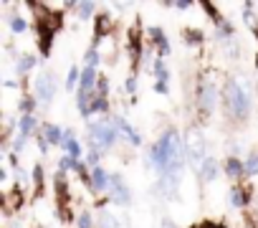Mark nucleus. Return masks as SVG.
I'll return each mask as SVG.
<instances>
[{"mask_svg": "<svg viewBox=\"0 0 258 228\" xmlns=\"http://www.w3.org/2000/svg\"><path fill=\"white\" fill-rule=\"evenodd\" d=\"M185 160H187V152H185V140L182 135L170 127L160 135V140L150 147V155H147V165L162 178V175H177L182 173L185 167Z\"/></svg>", "mask_w": 258, "mask_h": 228, "instance_id": "obj_1", "label": "nucleus"}, {"mask_svg": "<svg viewBox=\"0 0 258 228\" xmlns=\"http://www.w3.org/2000/svg\"><path fill=\"white\" fill-rule=\"evenodd\" d=\"M250 89L245 81H238V79H228L225 86H223V111L225 117L235 125H245L248 117H250Z\"/></svg>", "mask_w": 258, "mask_h": 228, "instance_id": "obj_2", "label": "nucleus"}, {"mask_svg": "<svg viewBox=\"0 0 258 228\" xmlns=\"http://www.w3.org/2000/svg\"><path fill=\"white\" fill-rule=\"evenodd\" d=\"M89 140H91V150H111L119 140V130H116V122L101 117V120H94L89 122Z\"/></svg>", "mask_w": 258, "mask_h": 228, "instance_id": "obj_3", "label": "nucleus"}, {"mask_svg": "<svg viewBox=\"0 0 258 228\" xmlns=\"http://www.w3.org/2000/svg\"><path fill=\"white\" fill-rule=\"evenodd\" d=\"M205 135H203V130H198V127H192V130H187V135H185V152H187V160H190V165L200 173V167H203V162L208 160V155H205Z\"/></svg>", "mask_w": 258, "mask_h": 228, "instance_id": "obj_4", "label": "nucleus"}, {"mask_svg": "<svg viewBox=\"0 0 258 228\" xmlns=\"http://www.w3.org/2000/svg\"><path fill=\"white\" fill-rule=\"evenodd\" d=\"M33 89H36V101H38L41 106H48V104L53 101V96H56V89H58L56 74H53V71H43V74L36 79Z\"/></svg>", "mask_w": 258, "mask_h": 228, "instance_id": "obj_5", "label": "nucleus"}, {"mask_svg": "<svg viewBox=\"0 0 258 228\" xmlns=\"http://www.w3.org/2000/svg\"><path fill=\"white\" fill-rule=\"evenodd\" d=\"M198 104H200V111L203 114H210L215 106H218V89L210 79H203L200 81V89H198Z\"/></svg>", "mask_w": 258, "mask_h": 228, "instance_id": "obj_6", "label": "nucleus"}, {"mask_svg": "<svg viewBox=\"0 0 258 228\" xmlns=\"http://www.w3.org/2000/svg\"><path fill=\"white\" fill-rule=\"evenodd\" d=\"M109 198L119 205H129L132 203V193H129L126 183L121 175H111V185H109Z\"/></svg>", "mask_w": 258, "mask_h": 228, "instance_id": "obj_7", "label": "nucleus"}, {"mask_svg": "<svg viewBox=\"0 0 258 228\" xmlns=\"http://www.w3.org/2000/svg\"><path fill=\"white\" fill-rule=\"evenodd\" d=\"M96 84H99L96 69L84 66V69H81V79H79V94H94V91H96Z\"/></svg>", "mask_w": 258, "mask_h": 228, "instance_id": "obj_8", "label": "nucleus"}, {"mask_svg": "<svg viewBox=\"0 0 258 228\" xmlns=\"http://www.w3.org/2000/svg\"><path fill=\"white\" fill-rule=\"evenodd\" d=\"M61 150H63V155H69V157H74V160H79V157H81V142L74 137V132H71V130H66V132H63Z\"/></svg>", "mask_w": 258, "mask_h": 228, "instance_id": "obj_9", "label": "nucleus"}, {"mask_svg": "<svg viewBox=\"0 0 258 228\" xmlns=\"http://www.w3.org/2000/svg\"><path fill=\"white\" fill-rule=\"evenodd\" d=\"M91 185L96 193H109V185H111V175L104 170V167H94L91 170Z\"/></svg>", "mask_w": 258, "mask_h": 228, "instance_id": "obj_10", "label": "nucleus"}, {"mask_svg": "<svg viewBox=\"0 0 258 228\" xmlns=\"http://www.w3.org/2000/svg\"><path fill=\"white\" fill-rule=\"evenodd\" d=\"M114 122H116V130H119V132H121V135H124V137H126L129 142H132L135 147H140V145H142V135H140V132H137V130H135L132 125H129V122H126L124 117H116Z\"/></svg>", "mask_w": 258, "mask_h": 228, "instance_id": "obj_11", "label": "nucleus"}, {"mask_svg": "<svg viewBox=\"0 0 258 228\" xmlns=\"http://www.w3.org/2000/svg\"><path fill=\"white\" fill-rule=\"evenodd\" d=\"M218 170H220V165H218V160L215 157H208L205 162H203V167H200V180H205V183H213L215 178H218Z\"/></svg>", "mask_w": 258, "mask_h": 228, "instance_id": "obj_12", "label": "nucleus"}, {"mask_svg": "<svg viewBox=\"0 0 258 228\" xmlns=\"http://www.w3.org/2000/svg\"><path fill=\"white\" fill-rule=\"evenodd\" d=\"M63 132L66 130H61L58 125H43V140L48 142V145H61L63 142Z\"/></svg>", "mask_w": 258, "mask_h": 228, "instance_id": "obj_13", "label": "nucleus"}, {"mask_svg": "<svg viewBox=\"0 0 258 228\" xmlns=\"http://www.w3.org/2000/svg\"><path fill=\"white\" fill-rule=\"evenodd\" d=\"M243 173H245L243 160H238V157H228V160H225V175H228L230 180H238Z\"/></svg>", "mask_w": 258, "mask_h": 228, "instance_id": "obj_14", "label": "nucleus"}, {"mask_svg": "<svg viewBox=\"0 0 258 228\" xmlns=\"http://www.w3.org/2000/svg\"><path fill=\"white\" fill-rule=\"evenodd\" d=\"M150 33L155 36L152 41L157 43V51H160L162 56H167V53H170V43H167V36H165V31H160V28H150Z\"/></svg>", "mask_w": 258, "mask_h": 228, "instance_id": "obj_15", "label": "nucleus"}, {"mask_svg": "<svg viewBox=\"0 0 258 228\" xmlns=\"http://www.w3.org/2000/svg\"><path fill=\"white\" fill-rule=\"evenodd\" d=\"M74 8H76V13H79L81 21H89V18L94 16V11H96L94 3H74Z\"/></svg>", "mask_w": 258, "mask_h": 228, "instance_id": "obj_16", "label": "nucleus"}, {"mask_svg": "<svg viewBox=\"0 0 258 228\" xmlns=\"http://www.w3.org/2000/svg\"><path fill=\"white\" fill-rule=\"evenodd\" d=\"M243 165H245V175H255V173H258V152L248 155V157L243 160Z\"/></svg>", "mask_w": 258, "mask_h": 228, "instance_id": "obj_17", "label": "nucleus"}, {"mask_svg": "<svg viewBox=\"0 0 258 228\" xmlns=\"http://www.w3.org/2000/svg\"><path fill=\"white\" fill-rule=\"evenodd\" d=\"M99 51H96V46H91L89 51H86V56H84V64L89 66V69H96V64H99Z\"/></svg>", "mask_w": 258, "mask_h": 228, "instance_id": "obj_18", "label": "nucleus"}, {"mask_svg": "<svg viewBox=\"0 0 258 228\" xmlns=\"http://www.w3.org/2000/svg\"><path fill=\"white\" fill-rule=\"evenodd\" d=\"M79 79H81L79 69L71 66V69H69V79H66V89H76V86H79Z\"/></svg>", "mask_w": 258, "mask_h": 228, "instance_id": "obj_19", "label": "nucleus"}, {"mask_svg": "<svg viewBox=\"0 0 258 228\" xmlns=\"http://www.w3.org/2000/svg\"><path fill=\"white\" fill-rule=\"evenodd\" d=\"M230 203H233V208H243L245 205V195L240 193V188H233L230 190Z\"/></svg>", "mask_w": 258, "mask_h": 228, "instance_id": "obj_20", "label": "nucleus"}, {"mask_svg": "<svg viewBox=\"0 0 258 228\" xmlns=\"http://www.w3.org/2000/svg\"><path fill=\"white\" fill-rule=\"evenodd\" d=\"M11 28H13V33H23L28 26H26V21H23V18L13 16V18H11Z\"/></svg>", "mask_w": 258, "mask_h": 228, "instance_id": "obj_21", "label": "nucleus"}, {"mask_svg": "<svg viewBox=\"0 0 258 228\" xmlns=\"http://www.w3.org/2000/svg\"><path fill=\"white\" fill-rule=\"evenodd\" d=\"M33 64H36V59L33 56H21V61H18V71H28V69H33Z\"/></svg>", "mask_w": 258, "mask_h": 228, "instance_id": "obj_22", "label": "nucleus"}, {"mask_svg": "<svg viewBox=\"0 0 258 228\" xmlns=\"http://www.w3.org/2000/svg\"><path fill=\"white\" fill-rule=\"evenodd\" d=\"M79 228H91V215L89 213H81L79 215Z\"/></svg>", "mask_w": 258, "mask_h": 228, "instance_id": "obj_23", "label": "nucleus"}, {"mask_svg": "<svg viewBox=\"0 0 258 228\" xmlns=\"http://www.w3.org/2000/svg\"><path fill=\"white\" fill-rule=\"evenodd\" d=\"M91 167H99V150H91L89 152V160H86Z\"/></svg>", "mask_w": 258, "mask_h": 228, "instance_id": "obj_24", "label": "nucleus"}]
</instances>
